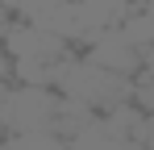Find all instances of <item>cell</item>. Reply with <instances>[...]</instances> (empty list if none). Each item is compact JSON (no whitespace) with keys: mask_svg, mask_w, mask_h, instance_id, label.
<instances>
[{"mask_svg":"<svg viewBox=\"0 0 154 150\" xmlns=\"http://www.w3.org/2000/svg\"><path fill=\"white\" fill-rule=\"evenodd\" d=\"M0 50L8 54V79L13 83H42V88H50L54 67L71 54V46L58 33L38 29V25H25V21H13L4 29Z\"/></svg>","mask_w":154,"mask_h":150,"instance_id":"1","label":"cell"},{"mask_svg":"<svg viewBox=\"0 0 154 150\" xmlns=\"http://www.w3.org/2000/svg\"><path fill=\"white\" fill-rule=\"evenodd\" d=\"M8 25H13V17H8V8L0 4V38H4V29H8Z\"/></svg>","mask_w":154,"mask_h":150,"instance_id":"2","label":"cell"},{"mask_svg":"<svg viewBox=\"0 0 154 150\" xmlns=\"http://www.w3.org/2000/svg\"><path fill=\"white\" fill-rule=\"evenodd\" d=\"M129 4H133V8H150L154 0H129Z\"/></svg>","mask_w":154,"mask_h":150,"instance_id":"3","label":"cell"}]
</instances>
